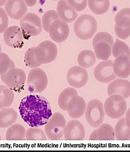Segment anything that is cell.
<instances>
[{"mask_svg": "<svg viewBox=\"0 0 130 152\" xmlns=\"http://www.w3.org/2000/svg\"><path fill=\"white\" fill-rule=\"evenodd\" d=\"M64 136L66 140H83L85 137L84 126L78 120H71L65 126Z\"/></svg>", "mask_w": 130, "mask_h": 152, "instance_id": "9a60e30c", "label": "cell"}, {"mask_svg": "<svg viewBox=\"0 0 130 152\" xmlns=\"http://www.w3.org/2000/svg\"><path fill=\"white\" fill-rule=\"evenodd\" d=\"M68 4L73 7L77 12H81L86 8L88 0H67Z\"/></svg>", "mask_w": 130, "mask_h": 152, "instance_id": "8d00e7d4", "label": "cell"}, {"mask_svg": "<svg viewBox=\"0 0 130 152\" xmlns=\"http://www.w3.org/2000/svg\"><path fill=\"white\" fill-rule=\"evenodd\" d=\"M5 10L11 19L19 20L28 13V6L24 0H8L5 4Z\"/></svg>", "mask_w": 130, "mask_h": 152, "instance_id": "5bb4252c", "label": "cell"}, {"mask_svg": "<svg viewBox=\"0 0 130 152\" xmlns=\"http://www.w3.org/2000/svg\"><path fill=\"white\" fill-rule=\"evenodd\" d=\"M24 63L26 66L29 67L30 68H36L42 65L37 61L35 55V47L29 48L24 54Z\"/></svg>", "mask_w": 130, "mask_h": 152, "instance_id": "d6a6232c", "label": "cell"}, {"mask_svg": "<svg viewBox=\"0 0 130 152\" xmlns=\"http://www.w3.org/2000/svg\"><path fill=\"white\" fill-rule=\"evenodd\" d=\"M85 118L87 122L94 128H97L103 123L104 119V105L100 100L93 99L86 104L85 109Z\"/></svg>", "mask_w": 130, "mask_h": 152, "instance_id": "5b68a950", "label": "cell"}, {"mask_svg": "<svg viewBox=\"0 0 130 152\" xmlns=\"http://www.w3.org/2000/svg\"><path fill=\"white\" fill-rule=\"evenodd\" d=\"M115 24L121 28L130 27V8L121 10L115 16Z\"/></svg>", "mask_w": 130, "mask_h": 152, "instance_id": "f546056e", "label": "cell"}, {"mask_svg": "<svg viewBox=\"0 0 130 152\" xmlns=\"http://www.w3.org/2000/svg\"><path fill=\"white\" fill-rule=\"evenodd\" d=\"M108 95L119 94L125 99L130 96V82L123 78H117L111 82L107 87Z\"/></svg>", "mask_w": 130, "mask_h": 152, "instance_id": "e0dca14e", "label": "cell"}, {"mask_svg": "<svg viewBox=\"0 0 130 152\" xmlns=\"http://www.w3.org/2000/svg\"><path fill=\"white\" fill-rule=\"evenodd\" d=\"M1 50H2V48H1V44H0V53H1Z\"/></svg>", "mask_w": 130, "mask_h": 152, "instance_id": "b9f144b4", "label": "cell"}, {"mask_svg": "<svg viewBox=\"0 0 130 152\" xmlns=\"http://www.w3.org/2000/svg\"><path fill=\"white\" fill-rule=\"evenodd\" d=\"M78 95V92L76 91V89L74 87L72 88H66L61 92L58 97V105L60 108L62 109L63 111H67V104L69 102V100L72 99L73 96Z\"/></svg>", "mask_w": 130, "mask_h": 152, "instance_id": "83f0119b", "label": "cell"}, {"mask_svg": "<svg viewBox=\"0 0 130 152\" xmlns=\"http://www.w3.org/2000/svg\"><path fill=\"white\" fill-rule=\"evenodd\" d=\"M18 113L13 108L5 107L0 109V128H8L15 123Z\"/></svg>", "mask_w": 130, "mask_h": 152, "instance_id": "44dd1931", "label": "cell"}, {"mask_svg": "<svg viewBox=\"0 0 130 152\" xmlns=\"http://www.w3.org/2000/svg\"><path fill=\"white\" fill-rule=\"evenodd\" d=\"M100 42H105L110 45L111 46H113L114 44V39H113L112 35L108 32H105V31H101V32L97 33L96 35L94 36L93 40V46H94Z\"/></svg>", "mask_w": 130, "mask_h": 152, "instance_id": "e575fe53", "label": "cell"}, {"mask_svg": "<svg viewBox=\"0 0 130 152\" xmlns=\"http://www.w3.org/2000/svg\"><path fill=\"white\" fill-rule=\"evenodd\" d=\"M115 75L120 78H126L130 75V58L126 55H120L113 62Z\"/></svg>", "mask_w": 130, "mask_h": 152, "instance_id": "d6986e66", "label": "cell"}, {"mask_svg": "<svg viewBox=\"0 0 130 152\" xmlns=\"http://www.w3.org/2000/svg\"><path fill=\"white\" fill-rule=\"evenodd\" d=\"M70 28L67 23L62 20L57 19L53 22L49 29V34L53 41L57 43L63 42L69 36Z\"/></svg>", "mask_w": 130, "mask_h": 152, "instance_id": "7c38bea8", "label": "cell"}, {"mask_svg": "<svg viewBox=\"0 0 130 152\" xmlns=\"http://www.w3.org/2000/svg\"><path fill=\"white\" fill-rule=\"evenodd\" d=\"M46 133L41 129L37 127H31L26 131L25 139L28 140H46Z\"/></svg>", "mask_w": 130, "mask_h": 152, "instance_id": "1f68e13d", "label": "cell"}, {"mask_svg": "<svg viewBox=\"0 0 130 152\" xmlns=\"http://www.w3.org/2000/svg\"><path fill=\"white\" fill-rule=\"evenodd\" d=\"M2 140V138H1V136H0V140Z\"/></svg>", "mask_w": 130, "mask_h": 152, "instance_id": "7bdbcfd3", "label": "cell"}, {"mask_svg": "<svg viewBox=\"0 0 130 152\" xmlns=\"http://www.w3.org/2000/svg\"><path fill=\"white\" fill-rule=\"evenodd\" d=\"M28 89L31 94L42 93L48 86L47 75L43 70L36 67L31 70L28 75Z\"/></svg>", "mask_w": 130, "mask_h": 152, "instance_id": "8992f818", "label": "cell"}, {"mask_svg": "<svg viewBox=\"0 0 130 152\" xmlns=\"http://www.w3.org/2000/svg\"><path fill=\"white\" fill-rule=\"evenodd\" d=\"M93 48H94V53H95L96 57L99 60L107 61L112 54L111 46L105 42H98Z\"/></svg>", "mask_w": 130, "mask_h": 152, "instance_id": "4316f807", "label": "cell"}, {"mask_svg": "<svg viewBox=\"0 0 130 152\" xmlns=\"http://www.w3.org/2000/svg\"><path fill=\"white\" fill-rule=\"evenodd\" d=\"M19 111L23 120L31 127L46 125L53 115L47 100L37 95L24 97L20 104Z\"/></svg>", "mask_w": 130, "mask_h": 152, "instance_id": "6da1fadb", "label": "cell"}, {"mask_svg": "<svg viewBox=\"0 0 130 152\" xmlns=\"http://www.w3.org/2000/svg\"><path fill=\"white\" fill-rule=\"evenodd\" d=\"M125 118H126V122L127 124V126L130 128V108L128 109V111H126Z\"/></svg>", "mask_w": 130, "mask_h": 152, "instance_id": "f35d334b", "label": "cell"}, {"mask_svg": "<svg viewBox=\"0 0 130 152\" xmlns=\"http://www.w3.org/2000/svg\"><path fill=\"white\" fill-rule=\"evenodd\" d=\"M94 77L98 82L108 83L115 79V72L113 67V61L110 60L103 61L96 65L93 71Z\"/></svg>", "mask_w": 130, "mask_h": 152, "instance_id": "30bf717a", "label": "cell"}, {"mask_svg": "<svg viewBox=\"0 0 130 152\" xmlns=\"http://www.w3.org/2000/svg\"><path fill=\"white\" fill-rule=\"evenodd\" d=\"M20 25L25 39L39 35L42 29L41 19L39 16L33 13H27L24 18L20 20Z\"/></svg>", "mask_w": 130, "mask_h": 152, "instance_id": "9c48e42d", "label": "cell"}, {"mask_svg": "<svg viewBox=\"0 0 130 152\" xmlns=\"http://www.w3.org/2000/svg\"><path fill=\"white\" fill-rule=\"evenodd\" d=\"M1 80L13 91H19L24 87L27 77L23 70L13 67L1 75Z\"/></svg>", "mask_w": 130, "mask_h": 152, "instance_id": "52a82bcc", "label": "cell"}, {"mask_svg": "<svg viewBox=\"0 0 130 152\" xmlns=\"http://www.w3.org/2000/svg\"><path fill=\"white\" fill-rule=\"evenodd\" d=\"M115 139L118 140H130V128L127 126L125 118H121L115 127Z\"/></svg>", "mask_w": 130, "mask_h": 152, "instance_id": "603a6c76", "label": "cell"}, {"mask_svg": "<svg viewBox=\"0 0 130 152\" xmlns=\"http://www.w3.org/2000/svg\"><path fill=\"white\" fill-rule=\"evenodd\" d=\"M86 102L80 96H74L67 104V111L73 119H78L84 115L86 109Z\"/></svg>", "mask_w": 130, "mask_h": 152, "instance_id": "2e32d148", "label": "cell"}, {"mask_svg": "<svg viewBox=\"0 0 130 152\" xmlns=\"http://www.w3.org/2000/svg\"><path fill=\"white\" fill-rule=\"evenodd\" d=\"M24 2L26 3V5L29 7H34L36 2H37V0H24Z\"/></svg>", "mask_w": 130, "mask_h": 152, "instance_id": "ab89813d", "label": "cell"}, {"mask_svg": "<svg viewBox=\"0 0 130 152\" xmlns=\"http://www.w3.org/2000/svg\"><path fill=\"white\" fill-rule=\"evenodd\" d=\"M97 30V22L94 17L83 14L75 20L74 24V34L78 39L88 40L94 36Z\"/></svg>", "mask_w": 130, "mask_h": 152, "instance_id": "7a4b0ae2", "label": "cell"}, {"mask_svg": "<svg viewBox=\"0 0 130 152\" xmlns=\"http://www.w3.org/2000/svg\"><path fill=\"white\" fill-rule=\"evenodd\" d=\"M9 16L3 8L0 7V33L4 32L8 28Z\"/></svg>", "mask_w": 130, "mask_h": 152, "instance_id": "d590c367", "label": "cell"}, {"mask_svg": "<svg viewBox=\"0 0 130 152\" xmlns=\"http://www.w3.org/2000/svg\"><path fill=\"white\" fill-rule=\"evenodd\" d=\"M89 140H115V129L111 125L102 123L90 135Z\"/></svg>", "mask_w": 130, "mask_h": 152, "instance_id": "ffe728a7", "label": "cell"}, {"mask_svg": "<svg viewBox=\"0 0 130 152\" xmlns=\"http://www.w3.org/2000/svg\"><path fill=\"white\" fill-rule=\"evenodd\" d=\"M59 18L66 23H72L78 18L77 11L68 4L67 0H59L56 5Z\"/></svg>", "mask_w": 130, "mask_h": 152, "instance_id": "ac0fdd59", "label": "cell"}, {"mask_svg": "<svg viewBox=\"0 0 130 152\" xmlns=\"http://www.w3.org/2000/svg\"><path fill=\"white\" fill-rule=\"evenodd\" d=\"M5 43L11 48H20L24 44V35L22 29L18 26L9 27L3 35Z\"/></svg>", "mask_w": 130, "mask_h": 152, "instance_id": "4fadbf2b", "label": "cell"}, {"mask_svg": "<svg viewBox=\"0 0 130 152\" xmlns=\"http://www.w3.org/2000/svg\"><path fill=\"white\" fill-rule=\"evenodd\" d=\"M96 57L95 53L89 50H83L78 56V63L79 66L84 68H89L95 64Z\"/></svg>", "mask_w": 130, "mask_h": 152, "instance_id": "484cf974", "label": "cell"}, {"mask_svg": "<svg viewBox=\"0 0 130 152\" xmlns=\"http://www.w3.org/2000/svg\"><path fill=\"white\" fill-rule=\"evenodd\" d=\"M115 31L118 38L121 39H126L130 36V27L121 28L118 25H115Z\"/></svg>", "mask_w": 130, "mask_h": 152, "instance_id": "74e56055", "label": "cell"}, {"mask_svg": "<svg viewBox=\"0 0 130 152\" xmlns=\"http://www.w3.org/2000/svg\"><path fill=\"white\" fill-rule=\"evenodd\" d=\"M90 10L97 15L107 13L110 7V0H88Z\"/></svg>", "mask_w": 130, "mask_h": 152, "instance_id": "d4e9b609", "label": "cell"}, {"mask_svg": "<svg viewBox=\"0 0 130 152\" xmlns=\"http://www.w3.org/2000/svg\"><path fill=\"white\" fill-rule=\"evenodd\" d=\"M26 130L20 124H13L8 127L6 133V139L7 140H23L25 139Z\"/></svg>", "mask_w": 130, "mask_h": 152, "instance_id": "7402d4cb", "label": "cell"}, {"mask_svg": "<svg viewBox=\"0 0 130 152\" xmlns=\"http://www.w3.org/2000/svg\"><path fill=\"white\" fill-rule=\"evenodd\" d=\"M59 18L58 13L56 10H50L46 11V13H44L42 18V26L44 30L49 32V29L53 22Z\"/></svg>", "mask_w": 130, "mask_h": 152, "instance_id": "4dcf8cb0", "label": "cell"}, {"mask_svg": "<svg viewBox=\"0 0 130 152\" xmlns=\"http://www.w3.org/2000/svg\"><path fill=\"white\" fill-rule=\"evenodd\" d=\"M7 1H8V0H0V7H2V6H4V5L7 3Z\"/></svg>", "mask_w": 130, "mask_h": 152, "instance_id": "60d3db41", "label": "cell"}, {"mask_svg": "<svg viewBox=\"0 0 130 152\" xmlns=\"http://www.w3.org/2000/svg\"><path fill=\"white\" fill-rule=\"evenodd\" d=\"M13 67H15V64L9 56L5 53H0V75Z\"/></svg>", "mask_w": 130, "mask_h": 152, "instance_id": "836d02e7", "label": "cell"}, {"mask_svg": "<svg viewBox=\"0 0 130 152\" xmlns=\"http://www.w3.org/2000/svg\"><path fill=\"white\" fill-rule=\"evenodd\" d=\"M14 100V94L7 86H0V109L9 107Z\"/></svg>", "mask_w": 130, "mask_h": 152, "instance_id": "cb8c5ba5", "label": "cell"}, {"mask_svg": "<svg viewBox=\"0 0 130 152\" xmlns=\"http://www.w3.org/2000/svg\"><path fill=\"white\" fill-rule=\"evenodd\" d=\"M89 79L88 72L85 68L81 66H74L71 67L67 74V81L68 84L74 88H82L86 85Z\"/></svg>", "mask_w": 130, "mask_h": 152, "instance_id": "8fae6325", "label": "cell"}, {"mask_svg": "<svg viewBox=\"0 0 130 152\" xmlns=\"http://www.w3.org/2000/svg\"><path fill=\"white\" fill-rule=\"evenodd\" d=\"M66 120L61 113H54L45 126V133L50 140H56L61 139L64 133Z\"/></svg>", "mask_w": 130, "mask_h": 152, "instance_id": "277c9868", "label": "cell"}, {"mask_svg": "<svg viewBox=\"0 0 130 152\" xmlns=\"http://www.w3.org/2000/svg\"><path fill=\"white\" fill-rule=\"evenodd\" d=\"M53 1H59V0H53Z\"/></svg>", "mask_w": 130, "mask_h": 152, "instance_id": "ee69618b", "label": "cell"}, {"mask_svg": "<svg viewBox=\"0 0 130 152\" xmlns=\"http://www.w3.org/2000/svg\"><path fill=\"white\" fill-rule=\"evenodd\" d=\"M104 108V112L109 118L118 119L126 115L127 104L122 96L119 94H113L106 100Z\"/></svg>", "mask_w": 130, "mask_h": 152, "instance_id": "3957f363", "label": "cell"}, {"mask_svg": "<svg viewBox=\"0 0 130 152\" xmlns=\"http://www.w3.org/2000/svg\"><path fill=\"white\" fill-rule=\"evenodd\" d=\"M111 52L113 57H117L120 55H126L130 58V49L128 45L121 41L120 39H116L111 46Z\"/></svg>", "mask_w": 130, "mask_h": 152, "instance_id": "f1b7e54d", "label": "cell"}, {"mask_svg": "<svg viewBox=\"0 0 130 152\" xmlns=\"http://www.w3.org/2000/svg\"><path fill=\"white\" fill-rule=\"evenodd\" d=\"M58 54L57 47L53 42L43 41L35 47V55L41 64H50L54 61Z\"/></svg>", "mask_w": 130, "mask_h": 152, "instance_id": "ba28073f", "label": "cell"}]
</instances>
